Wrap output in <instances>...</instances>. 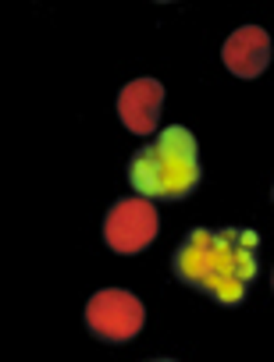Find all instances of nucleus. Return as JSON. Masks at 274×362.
Here are the masks:
<instances>
[{"label":"nucleus","mask_w":274,"mask_h":362,"mask_svg":"<svg viewBox=\"0 0 274 362\" xmlns=\"http://www.w3.org/2000/svg\"><path fill=\"white\" fill-rule=\"evenodd\" d=\"M171 274L178 284L214 298L224 309H235L260 277V235L235 224L193 228L171 256Z\"/></svg>","instance_id":"obj_1"},{"label":"nucleus","mask_w":274,"mask_h":362,"mask_svg":"<svg viewBox=\"0 0 274 362\" xmlns=\"http://www.w3.org/2000/svg\"><path fill=\"white\" fill-rule=\"evenodd\" d=\"M125 177L150 203H182L200 189V146L185 124H171L132 153Z\"/></svg>","instance_id":"obj_2"},{"label":"nucleus","mask_w":274,"mask_h":362,"mask_svg":"<svg viewBox=\"0 0 274 362\" xmlns=\"http://www.w3.org/2000/svg\"><path fill=\"white\" fill-rule=\"evenodd\" d=\"M147 323V305L125 288H103L86 302V330L103 344H125Z\"/></svg>","instance_id":"obj_3"},{"label":"nucleus","mask_w":274,"mask_h":362,"mask_svg":"<svg viewBox=\"0 0 274 362\" xmlns=\"http://www.w3.org/2000/svg\"><path fill=\"white\" fill-rule=\"evenodd\" d=\"M161 231V217L157 206L143 196H128L110 203L107 217H103V242L110 252L118 256H139L154 245Z\"/></svg>","instance_id":"obj_4"},{"label":"nucleus","mask_w":274,"mask_h":362,"mask_svg":"<svg viewBox=\"0 0 274 362\" xmlns=\"http://www.w3.org/2000/svg\"><path fill=\"white\" fill-rule=\"evenodd\" d=\"M161 110H164V86L161 78H132L121 93H118V117L132 135H157L161 124Z\"/></svg>","instance_id":"obj_5"},{"label":"nucleus","mask_w":274,"mask_h":362,"mask_svg":"<svg viewBox=\"0 0 274 362\" xmlns=\"http://www.w3.org/2000/svg\"><path fill=\"white\" fill-rule=\"evenodd\" d=\"M221 61H224V68H228L235 78L253 82V78H260L263 68L270 64V36H267L260 25H242V29H235V33L224 40Z\"/></svg>","instance_id":"obj_6"},{"label":"nucleus","mask_w":274,"mask_h":362,"mask_svg":"<svg viewBox=\"0 0 274 362\" xmlns=\"http://www.w3.org/2000/svg\"><path fill=\"white\" fill-rule=\"evenodd\" d=\"M147 362H175V358H147Z\"/></svg>","instance_id":"obj_7"},{"label":"nucleus","mask_w":274,"mask_h":362,"mask_svg":"<svg viewBox=\"0 0 274 362\" xmlns=\"http://www.w3.org/2000/svg\"><path fill=\"white\" fill-rule=\"evenodd\" d=\"M270 288H274V277H270Z\"/></svg>","instance_id":"obj_8"},{"label":"nucleus","mask_w":274,"mask_h":362,"mask_svg":"<svg viewBox=\"0 0 274 362\" xmlns=\"http://www.w3.org/2000/svg\"><path fill=\"white\" fill-rule=\"evenodd\" d=\"M270 199H274V189H270Z\"/></svg>","instance_id":"obj_9"}]
</instances>
